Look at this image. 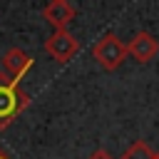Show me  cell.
<instances>
[{
  "label": "cell",
  "mask_w": 159,
  "mask_h": 159,
  "mask_svg": "<svg viewBox=\"0 0 159 159\" xmlns=\"http://www.w3.org/2000/svg\"><path fill=\"white\" fill-rule=\"evenodd\" d=\"M157 52H159V40L149 32H137L127 42V55L134 57L137 62H149L157 57Z\"/></svg>",
  "instance_id": "obj_6"
},
{
  "label": "cell",
  "mask_w": 159,
  "mask_h": 159,
  "mask_svg": "<svg viewBox=\"0 0 159 159\" xmlns=\"http://www.w3.org/2000/svg\"><path fill=\"white\" fill-rule=\"evenodd\" d=\"M87 159H114V157H112V154H109L107 149H97V152H92V154H89Z\"/></svg>",
  "instance_id": "obj_8"
},
{
  "label": "cell",
  "mask_w": 159,
  "mask_h": 159,
  "mask_svg": "<svg viewBox=\"0 0 159 159\" xmlns=\"http://www.w3.org/2000/svg\"><path fill=\"white\" fill-rule=\"evenodd\" d=\"M154 159H159V152H154Z\"/></svg>",
  "instance_id": "obj_10"
},
{
  "label": "cell",
  "mask_w": 159,
  "mask_h": 159,
  "mask_svg": "<svg viewBox=\"0 0 159 159\" xmlns=\"http://www.w3.org/2000/svg\"><path fill=\"white\" fill-rule=\"evenodd\" d=\"M0 159H12V157H10V154H7V152H5L2 147H0Z\"/></svg>",
  "instance_id": "obj_9"
},
{
  "label": "cell",
  "mask_w": 159,
  "mask_h": 159,
  "mask_svg": "<svg viewBox=\"0 0 159 159\" xmlns=\"http://www.w3.org/2000/svg\"><path fill=\"white\" fill-rule=\"evenodd\" d=\"M75 15H77V10L67 0H52V2H47L42 7L45 22H50L55 30H67V25L75 20Z\"/></svg>",
  "instance_id": "obj_5"
},
{
  "label": "cell",
  "mask_w": 159,
  "mask_h": 159,
  "mask_svg": "<svg viewBox=\"0 0 159 159\" xmlns=\"http://www.w3.org/2000/svg\"><path fill=\"white\" fill-rule=\"evenodd\" d=\"M45 52H47L55 62L65 65V62H70V60L80 52V40H77L72 32H67V30H55V32L45 40Z\"/></svg>",
  "instance_id": "obj_3"
},
{
  "label": "cell",
  "mask_w": 159,
  "mask_h": 159,
  "mask_svg": "<svg viewBox=\"0 0 159 159\" xmlns=\"http://www.w3.org/2000/svg\"><path fill=\"white\" fill-rule=\"evenodd\" d=\"M32 65H35V60L20 47H10L2 55V75H7L15 82H20V77H25L27 70H32Z\"/></svg>",
  "instance_id": "obj_4"
},
{
  "label": "cell",
  "mask_w": 159,
  "mask_h": 159,
  "mask_svg": "<svg viewBox=\"0 0 159 159\" xmlns=\"http://www.w3.org/2000/svg\"><path fill=\"white\" fill-rule=\"evenodd\" d=\"M30 107V94L7 75L0 72V132L7 129Z\"/></svg>",
  "instance_id": "obj_1"
},
{
  "label": "cell",
  "mask_w": 159,
  "mask_h": 159,
  "mask_svg": "<svg viewBox=\"0 0 159 159\" xmlns=\"http://www.w3.org/2000/svg\"><path fill=\"white\" fill-rule=\"evenodd\" d=\"M92 57L97 60V65H99L102 70L112 72V70H117V67L127 60V45H124L114 32H107V35H102V37L94 42Z\"/></svg>",
  "instance_id": "obj_2"
},
{
  "label": "cell",
  "mask_w": 159,
  "mask_h": 159,
  "mask_svg": "<svg viewBox=\"0 0 159 159\" xmlns=\"http://www.w3.org/2000/svg\"><path fill=\"white\" fill-rule=\"evenodd\" d=\"M122 159H154V152H152V147L147 142H134V144L127 147Z\"/></svg>",
  "instance_id": "obj_7"
}]
</instances>
